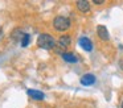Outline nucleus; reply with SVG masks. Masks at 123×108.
I'll list each match as a JSON object with an SVG mask.
<instances>
[{"mask_svg": "<svg viewBox=\"0 0 123 108\" xmlns=\"http://www.w3.org/2000/svg\"><path fill=\"white\" fill-rule=\"evenodd\" d=\"M27 94L29 95L32 99H36V100H43L44 97H45V95H44V92L41 91H37V90H28Z\"/></svg>", "mask_w": 123, "mask_h": 108, "instance_id": "39448f33", "label": "nucleus"}, {"mask_svg": "<svg viewBox=\"0 0 123 108\" xmlns=\"http://www.w3.org/2000/svg\"><path fill=\"white\" fill-rule=\"evenodd\" d=\"M94 83H95V76L93 74H85L81 78V84H83V86H91Z\"/></svg>", "mask_w": 123, "mask_h": 108, "instance_id": "20e7f679", "label": "nucleus"}, {"mask_svg": "<svg viewBox=\"0 0 123 108\" xmlns=\"http://www.w3.org/2000/svg\"><path fill=\"white\" fill-rule=\"evenodd\" d=\"M29 41H31V34L25 33L20 44H21V46H23V47H25V46H28V44H29Z\"/></svg>", "mask_w": 123, "mask_h": 108, "instance_id": "9b49d317", "label": "nucleus"}, {"mask_svg": "<svg viewBox=\"0 0 123 108\" xmlns=\"http://www.w3.org/2000/svg\"><path fill=\"white\" fill-rule=\"evenodd\" d=\"M70 44H72V38H70V36H61L58 38V45L61 47H68Z\"/></svg>", "mask_w": 123, "mask_h": 108, "instance_id": "6e6552de", "label": "nucleus"}, {"mask_svg": "<svg viewBox=\"0 0 123 108\" xmlns=\"http://www.w3.org/2000/svg\"><path fill=\"white\" fill-rule=\"evenodd\" d=\"M119 66H120V68H122V70H123V59H122V61H120V63H119Z\"/></svg>", "mask_w": 123, "mask_h": 108, "instance_id": "ddd939ff", "label": "nucleus"}, {"mask_svg": "<svg viewBox=\"0 0 123 108\" xmlns=\"http://www.w3.org/2000/svg\"><path fill=\"white\" fill-rule=\"evenodd\" d=\"M122 108H123V102H122Z\"/></svg>", "mask_w": 123, "mask_h": 108, "instance_id": "4468645a", "label": "nucleus"}, {"mask_svg": "<svg viewBox=\"0 0 123 108\" xmlns=\"http://www.w3.org/2000/svg\"><path fill=\"white\" fill-rule=\"evenodd\" d=\"M37 45L45 50H49V49H53L56 46V41L49 34H40L37 38Z\"/></svg>", "mask_w": 123, "mask_h": 108, "instance_id": "f257e3e1", "label": "nucleus"}, {"mask_svg": "<svg viewBox=\"0 0 123 108\" xmlns=\"http://www.w3.org/2000/svg\"><path fill=\"white\" fill-rule=\"evenodd\" d=\"M77 8L81 12L86 13V12L90 11V4H89V1H86V0H80V1H77Z\"/></svg>", "mask_w": 123, "mask_h": 108, "instance_id": "0eeeda50", "label": "nucleus"}, {"mask_svg": "<svg viewBox=\"0 0 123 108\" xmlns=\"http://www.w3.org/2000/svg\"><path fill=\"white\" fill-rule=\"evenodd\" d=\"M97 33H98V36L101 37L103 41H107V40H109V32H107L106 26L98 25V28H97Z\"/></svg>", "mask_w": 123, "mask_h": 108, "instance_id": "423d86ee", "label": "nucleus"}, {"mask_svg": "<svg viewBox=\"0 0 123 108\" xmlns=\"http://www.w3.org/2000/svg\"><path fill=\"white\" fill-rule=\"evenodd\" d=\"M24 34H25V33H23V32L20 30V29H16L12 37H13V38L16 40V41H20V42H21V40H23V37H24Z\"/></svg>", "mask_w": 123, "mask_h": 108, "instance_id": "9d476101", "label": "nucleus"}, {"mask_svg": "<svg viewBox=\"0 0 123 108\" xmlns=\"http://www.w3.org/2000/svg\"><path fill=\"white\" fill-rule=\"evenodd\" d=\"M93 3H94V4H103L105 1H103V0H94Z\"/></svg>", "mask_w": 123, "mask_h": 108, "instance_id": "f8f14e48", "label": "nucleus"}, {"mask_svg": "<svg viewBox=\"0 0 123 108\" xmlns=\"http://www.w3.org/2000/svg\"><path fill=\"white\" fill-rule=\"evenodd\" d=\"M78 42H80V46L82 47L85 51H91V49H93V42H91L87 37H81Z\"/></svg>", "mask_w": 123, "mask_h": 108, "instance_id": "7ed1b4c3", "label": "nucleus"}, {"mask_svg": "<svg viewBox=\"0 0 123 108\" xmlns=\"http://www.w3.org/2000/svg\"><path fill=\"white\" fill-rule=\"evenodd\" d=\"M62 58H64L66 62H69V63L77 62V57H75L73 53H64V54H62Z\"/></svg>", "mask_w": 123, "mask_h": 108, "instance_id": "1a4fd4ad", "label": "nucleus"}, {"mask_svg": "<svg viewBox=\"0 0 123 108\" xmlns=\"http://www.w3.org/2000/svg\"><path fill=\"white\" fill-rule=\"evenodd\" d=\"M53 25L54 28L57 29V30H66V29H69L70 26V20L68 17H65V16H57L56 18L53 20Z\"/></svg>", "mask_w": 123, "mask_h": 108, "instance_id": "f03ea898", "label": "nucleus"}]
</instances>
